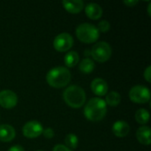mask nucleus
I'll list each match as a JSON object with an SVG mask.
<instances>
[{
    "label": "nucleus",
    "instance_id": "nucleus-28",
    "mask_svg": "<svg viewBox=\"0 0 151 151\" xmlns=\"http://www.w3.org/2000/svg\"><path fill=\"white\" fill-rule=\"evenodd\" d=\"M37 151H42V150H37Z\"/></svg>",
    "mask_w": 151,
    "mask_h": 151
},
{
    "label": "nucleus",
    "instance_id": "nucleus-5",
    "mask_svg": "<svg viewBox=\"0 0 151 151\" xmlns=\"http://www.w3.org/2000/svg\"><path fill=\"white\" fill-rule=\"evenodd\" d=\"M90 55L96 61L104 63L110 59L111 56V48L106 42H99L93 46Z\"/></svg>",
    "mask_w": 151,
    "mask_h": 151
},
{
    "label": "nucleus",
    "instance_id": "nucleus-15",
    "mask_svg": "<svg viewBox=\"0 0 151 151\" xmlns=\"http://www.w3.org/2000/svg\"><path fill=\"white\" fill-rule=\"evenodd\" d=\"M150 128L149 127H140L136 132V137L138 141L144 145H150Z\"/></svg>",
    "mask_w": 151,
    "mask_h": 151
},
{
    "label": "nucleus",
    "instance_id": "nucleus-24",
    "mask_svg": "<svg viewBox=\"0 0 151 151\" xmlns=\"http://www.w3.org/2000/svg\"><path fill=\"white\" fill-rule=\"evenodd\" d=\"M151 67L150 66H149L147 69H146V71L144 72V77H145V79H146V81H148V82H150L151 81Z\"/></svg>",
    "mask_w": 151,
    "mask_h": 151
},
{
    "label": "nucleus",
    "instance_id": "nucleus-1",
    "mask_svg": "<svg viewBox=\"0 0 151 151\" xmlns=\"http://www.w3.org/2000/svg\"><path fill=\"white\" fill-rule=\"evenodd\" d=\"M107 104L104 100L96 97L88 101L84 109L85 117L90 121H100L102 120L107 111Z\"/></svg>",
    "mask_w": 151,
    "mask_h": 151
},
{
    "label": "nucleus",
    "instance_id": "nucleus-6",
    "mask_svg": "<svg viewBox=\"0 0 151 151\" xmlns=\"http://www.w3.org/2000/svg\"><path fill=\"white\" fill-rule=\"evenodd\" d=\"M129 97L136 104H145L150 99V91L146 87L141 85L134 86L129 92Z\"/></svg>",
    "mask_w": 151,
    "mask_h": 151
},
{
    "label": "nucleus",
    "instance_id": "nucleus-8",
    "mask_svg": "<svg viewBox=\"0 0 151 151\" xmlns=\"http://www.w3.org/2000/svg\"><path fill=\"white\" fill-rule=\"evenodd\" d=\"M18 104V96L12 90L0 91V105L5 109H12Z\"/></svg>",
    "mask_w": 151,
    "mask_h": 151
},
{
    "label": "nucleus",
    "instance_id": "nucleus-13",
    "mask_svg": "<svg viewBox=\"0 0 151 151\" xmlns=\"http://www.w3.org/2000/svg\"><path fill=\"white\" fill-rule=\"evenodd\" d=\"M15 137V130L10 125L0 126V141L4 142H9Z\"/></svg>",
    "mask_w": 151,
    "mask_h": 151
},
{
    "label": "nucleus",
    "instance_id": "nucleus-21",
    "mask_svg": "<svg viewBox=\"0 0 151 151\" xmlns=\"http://www.w3.org/2000/svg\"><path fill=\"white\" fill-rule=\"evenodd\" d=\"M110 27H111V25H110V23L107 20H102V21H100L98 23L97 29H98L99 32L101 31V32L105 33V32H107V31L110 30Z\"/></svg>",
    "mask_w": 151,
    "mask_h": 151
},
{
    "label": "nucleus",
    "instance_id": "nucleus-7",
    "mask_svg": "<svg viewBox=\"0 0 151 151\" xmlns=\"http://www.w3.org/2000/svg\"><path fill=\"white\" fill-rule=\"evenodd\" d=\"M56 50L60 52H65L70 50L73 45V39L72 35L68 33H62L58 35L53 42Z\"/></svg>",
    "mask_w": 151,
    "mask_h": 151
},
{
    "label": "nucleus",
    "instance_id": "nucleus-27",
    "mask_svg": "<svg viewBox=\"0 0 151 151\" xmlns=\"http://www.w3.org/2000/svg\"><path fill=\"white\" fill-rule=\"evenodd\" d=\"M87 54H88V55H90V52L88 51V50H86V51H85V55H87Z\"/></svg>",
    "mask_w": 151,
    "mask_h": 151
},
{
    "label": "nucleus",
    "instance_id": "nucleus-11",
    "mask_svg": "<svg viewBox=\"0 0 151 151\" xmlns=\"http://www.w3.org/2000/svg\"><path fill=\"white\" fill-rule=\"evenodd\" d=\"M86 15L91 19H98L103 15V9L102 7L95 3H90L85 7Z\"/></svg>",
    "mask_w": 151,
    "mask_h": 151
},
{
    "label": "nucleus",
    "instance_id": "nucleus-20",
    "mask_svg": "<svg viewBox=\"0 0 151 151\" xmlns=\"http://www.w3.org/2000/svg\"><path fill=\"white\" fill-rule=\"evenodd\" d=\"M65 142L66 144V147L72 150H74V149L77 148V146H78V138H77V136L75 134H67L65 136Z\"/></svg>",
    "mask_w": 151,
    "mask_h": 151
},
{
    "label": "nucleus",
    "instance_id": "nucleus-3",
    "mask_svg": "<svg viewBox=\"0 0 151 151\" xmlns=\"http://www.w3.org/2000/svg\"><path fill=\"white\" fill-rule=\"evenodd\" d=\"M65 102L72 108L81 107L86 101L85 91L77 85L69 86L63 94Z\"/></svg>",
    "mask_w": 151,
    "mask_h": 151
},
{
    "label": "nucleus",
    "instance_id": "nucleus-23",
    "mask_svg": "<svg viewBox=\"0 0 151 151\" xmlns=\"http://www.w3.org/2000/svg\"><path fill=\"white\" fill-rule=\"evenodd\" d=\"M53 151H72L70 149H68L66 146L62 145V144H58L56 145L53 149Z\"/></svg>",
    "mask_w": 151,
    "mask_h": 151
},
{
    "label": "nucleus",
    "instance_id": "nucleus-18",
    "mask_svg": "<svg viewBox=\"0 0 151 151\" xmlns=\"http://www.w3.org/2000/svg\"><path fill=\"white\" fill-rule=\"evenodd\" d=\"M80 70L83 73H90L94 68H95V63L93 62V60H91L90 58H84L79 66Z\"/></svg>",
    "mask_w": 151,
    "mask_h": 151
},
{
    "label": "nucleus",
    "instance_id": "nucleus-14",
    "mask_svg": "<svg viewBox=\"0 0 151 151\" xmlns=\"http://www.w3.org/2000/svg\"><path fill=\"white\" fill-rule=\"evenodd\" d=\"M63 6L70 13H79L83 9L84 4L81 0L63 1Z\"/></svg>",
    "mask_w": 151,
    "mask_h": 151
},
{
    "label": "nucleus",
    "instance_id": "nucleus-17",
    "mask_svg": "<svg viewBox=\"0 0 151 151\" xmlns=\"http://www.w3.org/2000/svg\"><path fill=\"white\" fill-rule=\"evenodd\" d=\"M80 58L77 52L75 51H69L65 57V63L68 67H73L79 63Z\"/></svg>",
    "mask_w": 151,
    "mask_h": 151
},
{
    "label": "nucleus",
    "instance_id": "nucleus-2",
    "mask_svg": "<svg viewBox=\"0 0 151 151\" xmlns=\"http://www.w3.org/2000/svg\"><path fill=\"white\" fill-rule=\"evenodd\" d=\"M46 80L50 86L56 88H60L66 86L70 82L71 73L65 67H55L49 71L46 76Z\"/></svg>",
    "mask_w": 151,
    "mask_h": 151
},
{
    "label": "nucleus",
    "instance_id": "nucleus-9",
    "mask_svg": "<svg viewBox=\"0 0 151 151\" xmlns=\"http://www.w3.org/2000/svg\"><path fill=\"white\" fill-rule=\"evenodd\" d=\"M43 132L42 126L37 121H29L27 122L22 129L24 136L27 138H36L40 136Z\"/></svg>",
    "mask_w": 151,
    "mask_h": 151
},
{
    "label": "nucleus",
    "instance_id": "nucleus-12",
    "mask_svg": "<svg viewBox=\"0 0 151 151\" xmlns=\"http://www.w3.org/2000/svg\"><path fill=\"white\" fill-rule=\"evenodd\" d=\"M130 131L129 125L122 120H119L115 122L112 126V132L118 137H125L128 134Z\"/></svg>",
    "mask_w": 151,
    "mask_h": 151
},
{
    "label": "nucleus",
    "instance_id": "nucleus-10",
    "mask_svg": "<svg viewBox=\"0 0 151 151\" xmlns=\"http://www.w3.org/2000/svg\"><path fill=\"white\" fill-rule=\"evenodd\" d=\"M91 89L93 93L96 96H103L108 92V84L104 80L101 78H96L91 83Z\"/></svg>",
    "mask_w": 151,
    "mask_h": 151
},
{
    "label": "nucleus",
    "instance_id": "nucleus-16",
    "mask_svg": "<svg viewBox=\"0 0 151 151\" xmlns=\"http://www.w3.org/2000/svg\"><path fill=\"white\" fill-rule=\"evenodd\" d=\"M120 100H121L120 95H119L118 92L111 91V92H110V93L106 96V99H105L104 102H105L106 104H109L110 106L116 107V106H118V105L119 104Z\"/></svg>",
    "mask_w": 151,
    "mask_h": 151
},
{
    "label": "nucleus",
    "instance_id": "nucleus-25",
    "mask_svg": "<svg viewBox=\"0 0 151 151\" xmlns=\"http://www.w3.org/2000/svg\"><path fill=\"white\" fill-rule=\"evenodd\" d=\"M8 151H25L24 149L19 146V145H15V146H12V148H10Z\"/></svg>",
    "mask_w": 151,
    "mask_h": 151
},
{
    "label": "nucleus",
    "instance_id": "nucleus-22",
    "mask_svg": "<svg viewBox=\"0 0 151 151\" xmlns=\"http://www.w3.org/2000/svg\"><path fill=\"white\" fill-rule=\"evenodd\" d=\"M42 134H43L44 137L47 139H50L54 136V131L51 128H47V129L43 130Z\"/></svg>",
    "mask_w": 151,
    "mask_h": 151
},
{
    "label": "nucleus",
    "instance_id": "nucleus-26",
    "mask_svg": "<svg viewBox=\"0 0 151 151\" xmlns=\"http://www.w3.org/2000/svg\"><path fill=\"white\" fill-rule=\"evenodd\" d=\"M138 3V1H124V4H127L128 7H132L134 5H135Z\"/></svg>",
    "mask_w": 151,
    "mask_h": 151
},
{
    "label": "nucleus",
    "instance_id": "nucleus-4",
    "mask_svg": "<svg viewBox=\"0 0 151 151\" xmlns=\"http://www.w3.org/2000/svg\"><path fill=\"white\" fill-rule=\"evenodd\" d=\"M76 35L82 42L92 43L99 38V31L96 26L89 23H83L77 27Z\"/></svg>",
    "mask_w": 151,
    "mask_h": 151
},
{
    "label": "nucleus",
    "instance_id": "nucleus-19",
    "mask_svg": "<svg viewBox=\"0 0 151 151\" xmlns=\"http://www.w3.org/2000/svg\"><path fill=\"white\" fill-rule=\"evenodd\" d=\"M135 119L139 124L145 125L150 120V113L145 109H140L135 113Z\"/></svg>",
    "mask_w": 151,
    "mask_h": 151
}]
</instances>
